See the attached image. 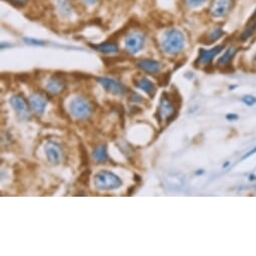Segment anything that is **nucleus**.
Masks as SVG:
<instances>
[{
	"mask_svg": "<svg viewBox=\"0 0 256 256\" xmlns=\"http://www.w3.org/2000/svg\"><path fill=\"white\" fill-rule=\"evenodd\" d=\"M30 106L38 114H42L44 112V110L46 108V104H48V98H46V96L42 94L40 92H36L34 94L30 96Z\"/></svg>",
	"mask_w": 256,
	"mask_h": 256,
	"instance_id": "obj_11",
	"label": "nucleus"
},
{
	"mask_svg": "<svg viewBox=\"0 0 256 256\" xmlns=\"http://www.w3.org/2000/svg\"><path fill=\"white\" fill-rule=\"evenodd\" d=\"M137 66L142 70L145 72H148L149 74H155L157 72H159L162 68V64L154 60H150V58H145V60H141L137 62Z\"/></svg>",
	"mask_w": 256,
	"mask_h": 256,
	"instance_id": "obj_12",
	"label": "nucleus"
},
{
	"mask_svg": "<svg viewBox=\"0 0 256 256\" xmlns=\"http://www.w3.org/2000/svg\"><path fill=\"white\" fill-rule=\"evenodd\" d=\"M242 102L247 106H253L256 102V98L252 96H244L242 98Z\"/></svg>",
	"mask_w": 256,
	"mask_h": 256,
	"instance_id": "obj_26",
	"label": "nucleus"
},
{
	"mask_svg": "<svg viewBox=\"0 0 256 256\" xmlns=\"http://www.w3.org/2000/svg\"><path fill=\"white\" fill-rule=\"evenodd\" d=\"M12 2H14L16 4H26L28 0H10Z\"/></svg>",
	"mask_w": 256,
	"mask_h": 256,
	"instance_id": "obj_32",
	"label": "nucleus"
},
{
	"mask_svg": "<svg viewBox=\"0 0 256 256\" xmlns=\"http://www.w3.org/2000/svg\"><path fill=\"white\" fill-rule=\"evenodd\" d=\"M256 18V10H255V12H254V14L252 16V20H255Z\"/></svg>",
	"mask_w": 256,
	"mask_h": 256,
	"instance_id": "obj_35",
	"label": "nucleus"
},
{
	"mask_svg": "<svg viewBox=\"0 0 256 256\" xmlns=\"http://www.w3.org/2000/svg\"><path fill=\"white\" fill-rule=\"evenodd\" d=\"M232 6V0H213L209 12L213 18L225 16Z\"/></svg>",
	"mask_w": 256,
	"mask_h": 256,
	"instance_id": "obj_7",
	"label": "nucleus"
},
{
	"mask_svg": "<svg viewBox=\"0 0 256 256\" xmlns=\"http://www.w3.org/2000/svg\"><path fill=\"white\" fill-rule=\"evenodd\" d=\"M126 50L132 54H136L141 52L145 44V34L140 32H134L126 38Z\"/></svg>",
	"mask_w": 256,
	"mask_h": 256,
	"instance_id": "obj_5",
	"label": "nucleus"
},
{
	"mask_svg": "<svg viewBox=\"0 0 256 256\" xmlns=\"http://www.w3.org/2000/svg\"><path fill=\"white\" fill-rule=\"evenodd\" d=\"M256 153V148H254V149H252L250 152H248L246 155H244L243 157H242V160H245L246 158H249L250 156H252L253 154H255Z\"/></svg>",
	"mask_w": 256,
	"mask_h": 256,
	"instance_id": "obj_29",
	"label": "nucleus"
},
{
	"mask_svg": "<svg viewBox=\"0 0 256 256\" xmlns=\"http://www.w3.org/2000/svg\"><path fill=\"white\" fill-rule=\"evenodd\" d=\"M134 180H136L137 182H141V177H140L139 175L135 174V175H134Z\"/></svg>",
	"mask_w": 256,
	"mask_h": 256,
	"instance_id": "obj_33",
	"label": "nucleus"
},
{
	"mask_svg": "<svg viewBox=\"0 0 256 256\" xmlns=\"http://www.w3.org/2000/svg\"><path fill=\"white\" fill-rule=\"evenodd\" d=\"M235 52H236V50H235L234 48H231V46H230V48L224 52V54L219 58V60H218V66H225V64H227L231 60V58L234 56Z\"/></svg>",
	"mask_w": 256,
	"mask_h": 256,
	"instance_id": "obj_18",
	"label": "nucleus"
},
{
	"mask_svg": "<svg viewBox=\"0 0 256 256\" xmlns=\"http://www.w3.org/2000/svg\"><path fill=\"white\" fill-rule=\"evenodd\" d=\"M90 169H86L84 172L80 173V175L78 176V182L80 184H82V186L84 187H88V183H90Z\"/></svg>",
	"mask_w": 256,
	"mask_h": 256,
	"instance_id": "obj_20",
	"label": "nucleus"
},
{
	"mask_svg": "<svg viewBox=\"0 0 256 256\" xmlns=\"http://www.w3.org/2000/svg\"><path fill=\"white\" fill-rule=\"evenodd\" d=\"M134 189H135V186H133L130 190H129V192H128V195H132L133 194V191H134Z\"/></svg>",
	"mask_w": 256,
	"mask_h": 256,
	"instance_id": "obj_34",
	"label": "nucleus"
},
{
	"mask_svg": "<svg viewBox=\"0 0 256 256\" xmlns=\"http://www.w3.org/2000/svg\"><path fill=\"white\" fill-rule=\"evenodd\" d=\"M58 8L60 14L64 16H68L72 14V6L68 4V0H58Z\"/></svg>",
	"mask_w": 256,
	"mask_h": 256,
	"instance_id": "obj_17",
	"label": "nucleus"
},
{
	"mask_svg": "<svg viewBox=\"0 0 256 256\" xmlns=\"http://www.w3.org/2000/svg\"><path fill=\"white\" fill-rule=\"evenodd\" d=\"M185 40L181 32L175 28L167 30L162 38L161 46L162 50L170 56H175L181 52L184 48Z\"/></svg>",
	"mask_w": 256,
	"mask_h": 256,
	"instance_id": "obj_1",
	"label": "nucleus"
},
{
	"mask_svg": "<svg viewBox=\"0 0 256 256\" xmlns=\"http://www.w3.org/2000/svg\"><path fill=\"white\" fill-rule=\"evenodd\" d=\"M78 152H80V158L82 166L86 167L88 165V155L86 148L82 144H80Z\"/></svg>",
	"mask_w": 256,
	"mask_h": 256,
	"instance_id": "obj_19",
	"label": "nucleus"
},
{
	"mask_svg": "<svg viewBox=\"0 0 256 256\" xmlns=\"http://www.w3.org/2000/svg\"><path fill=\"white\" fill-rule=\"evenodd\" d=\"M10 104L20 118H28L30 116V106L24 96H14L10 98Z\"/></svg>",
	"mask_w": 256,
	"mask_h": 256,
	"instance_id": "obj_8",
	"label": "nucleus"
},
{
	"mask_svg": "<svg viewBox=\"0 0 256 256\" xmlns=\"http://www.w3.org/2000/svg\"><path fill=\"white\" fill-rule=\"evenodd\" d=\"M134 84H135L137 88L143 90L147 94L150 96L151 98H154V96H155V94H156V90H156V86H155V84H154L151 80H149L147 78L142 76V78H138V80H134Z\"/></svg>",
	"mask_w": 256,
	"mask_h": 256,
	"instance_id": "obj_14",
	"label": "nucleus"
},
{
	"mask_svg": "<svg viewBox=\"0 0 256 256\" xmlns=\"http://www.w3.org/2000/svg\"><path fill=\"white\" fill-rule=\"evenodd\" d=\"M82 2L86 4H88V6H92V4H96L98 0H82Z\"/></svg>",
	"mask_w": 256,
	"mask_h": 256,
	"instance_id": "obj_31",
	"label": "nucleus"
},
{
	"mask_svg": "<svg viewBox=\"0 0 256 256\" xmlns=\"http://www.w3.org/2000/svg\"><path fill=\"white\" fill-rule=\"evenodd\" d=\"M223 46H215L214 48L212 50H204V48H201L200 50V52H199V58H198V62L202 64H208L212 62V60L218 56L222 50H223Z\"/></svg>",
	"mask_w": 256,
	"mask_h": 256,
	"instance_id": "obj_13",
	"label": "nucleus"
},
{
	"mask_svg": "<svg viewBox=\"0 0 256 256\" xmlns=\"http://www.w3.org/2000/svg\"><path fill=\"white\" fill-rule=\"evenodd\" d=\"M96 82L110 94L114 96H124L128 92L129 88L124 86L122 82L108 78H96Z\"/></svg>",
	"mask_w": 256,
	"mask_h": 256,
	"instance_id": "obj_6",
	"label": "nucleus"
},
{
	"mask_svg": "<svg viewBox=\"0 0 256 256\" xmlns=\"http://www.w3.org/2000/svg\"><path fill=\"white\" fill-rule=\"evenodd\" d=\"M72 114L78 120H86L92 114V106L84 98H74L70 104Z\"/></svg>",
	"mask_w": 256,
	"mask_h": 256,
	"instance_id": "obj_4",
	"label": "nucleus"
},
{
	"mask_svg": "<svg viewBox=\"0 0 256 256\" xmlns=\"http://www.w3.org/2000/svg\"><path fill=\"white\" fill-rule=\"evenodd\" d=\"M90 46L100 52H104V54H116L118 52V46L112 42H104L102 44H90Z\"/></svg>",
	"mask_w": 256,
	"mask_h": 256,
	"instance_id": "obj_15",
	"label": "nucleus"
},
{
	"mask_svg": "<svg viewBox=\"0 0 256 256\" xmlns=\"http://www.w3.org/2000/svg\"><path fill=\"white\" fill-rule=\"evenodd\" d=\"M222 36H223V32H222L220 28H216V30H212V32L209 34V36H208V38H209V40H210L209 42H213L219 40Z\"/></svg>",
	"mask_w": 256,
	"mask_h": 256,
	"instance_id": "obj_22",
	"label": "nucleus"
},
{
	"mask_svg": "<svg viewBox=\"0 0 256 256\" xmlns=\"http://www.w3.org/2000/svg\"><path fill=\"white\" fill-rule=\"evenodd\" d=\"M178 114V108L175 106V104H173L172 100L169 96V92H164L161 96V100H160V106L158 108V112H157V118L158 120L161 122L162 118L165 116L166 120L169 122H171L174 118H176Z\"/></svg>",
	"mask_w": 256,
	"mask_h": 256,
	"instance_id": "obj_3",
	"label": "nucleus"
},
{
	"mask_svg": "<svg viewBox=\"0 0 256 256\" xmlns=\"http://www.w3.org/2000/svg\"><path fill=\"white\" fill-rule=\"evenodd\" d=\"M94 186L100 190H114L122 186V182L118 176L110 171H100L94 175Z\"/></svg>",
	"mask_w": 256,
	"mask_h": 256,
	"instance_id": "obj_2",
	"label": "nucleus"
},
{
	"mask_svg": "<svg viewBox=\"0 0 256 256\" xmlns=\"http://www.w3.org/2000/svg\"><path fill=\"white\" fill-rule=\"evenodd\" d=\"M255 30H256V22L253 24H251V26H249L242 32V34H241V36H240V40H241L242 42H245L246 40H248V38L255 32Z\"/></svg>",
	"mask_w": 256,
	"mask_h": 256,
	"instance_id": "obj_21",
	"label": "nucleus"
},
{
	"mask_svg": "<svg viewBox=\"0 0 256 256\" xmlns=\"http://www.w3.org/2000/svg\"><path fill=\"white\" fill-rule=\"evenodd\" d=\"M169 80H170V74L169 72L163 74L162 76H160L158 78V84H159L160 86H166L169 84Z\"/></svg>",
	"mask_w": 256,
	"mask_h": 256,
	"instance_id": "obj_23",
	"label": "nucleus"
},
{
	"mask_svg": "<svg viewBox=\"0 0 256 256\" xmlns=\"http://www.w3.org/2000/svg\"><path fill=\"white\" fill-rule=\"evenodd\" d=\"M226 118L229 120H237L238 118V116L235 114H228L226 116Z\"/></svg>",
	"mask_w": 256,
	"mask_h": 256,
	"instance_id": "obj_30",
	"label": "nucleus"
},
{
	"mask_svg": "<svg viewBox=\"0 0 256 256\" xmlns=\"http://www.w3.org/2000/svg\"><path fill=\"white\" fill-rule=\"evenodd\" d=\"M129 100L130 102H135V104H137V102H143L144 100H143V98L140 96V94H138L137 92H132L131 94V96H129Z\"/></svg>",
	"mask_w": 256,
	"mask_h": 256,
	"instance_id": "obj_25",
	"label": "nucleus"
},
{
	"mask_svg": "<svg viewBox=\"0 0 256 256\" xmlns=\"http://www.w3.org/2000/svg\"><path fill=\"white\" fill-rule=\"evenodd\" d=\"M44 150H46V158L50 163H52V165H58L60 163L62 153V148L58 144L54 142H48L46 145Z\"/></svg>",
	"mask_w": 256,
	"mask_h": 256,
	"instance_id": "obj_10",
	"label": "nucleus"
},
{
	"mask_svg": "<svg viewBox=\"0 0 256 256\" xmlns=\"http://www.w3.org/2000/svg\"><path fill=\"white\" fill-rule=\"evenodd\" d=\"M26 44H34V46H44V42H42V40H32V38H26L24 40Z\"/></svg>",
	"mask_w": 256,
	"mask_h": 256,
	"instance_id": "obj_27",
	"label": "nucleus"
},
{
	"mask_svg": "<svg viewBox=\"0 0 256 256\" xmlns=\"http://www.w3.org/2000/svg\"><path fill=\"white\" fill-rule=\"evenodd\" d=\"M92 157L96 161V163H106L108 160L106 145H104V144L98 145L94 150Z\"/></svg>",
	"mask_w": 256,
	"mask_h": 256,
	"instance_id": "obj_16",
	"label": "nucleus"
},
{
	"mask_svg": "<svg viewBox=\"0 0 256 256\" xmlns=\"http://www.w3.org/2000/svg\"><path fill=\"white\" fill-rule=\"evenodd\" d=\"M16 78L18 82H26L28 80H30V76L26 74H20V76H16Z\"/></svg>",
	"mask_w": 256,
	"mask_h": 256,
	"instance_id": "obj_28",
	"label": "nucleus"
},
{
	"mask_svg": "<svg viewBox=\"0 0 256 256\" xmlns=\"http://www.w3.org/2000/svg\"><path fill=\"white\" fill-rule=\"evenodd\" d=\"M66 86V82L62 74H54L48 80L46 84V90L52 94H58L64 90Z\"/></svg>",
	"mask_w": 256,
	"mask_h": 256,
	"instance_id": "obj_9",
	"label": "nucleus"
},
{
	"mask_svg": "<svg viewBox=\"0 0 256 256\" xmlns=\"http://www.w3.org/2000/svg\"><path fill=\"white\" fill-rule=\"evenodd\" d=\"M207 0H185L186 4L189 8H198L201 6L202 4H204Z\"/></svg>",
	"mask_w": 256,
	"mask_h": 256,
	"instance_id": "obj_24",
	"label": "nucleus"
}]
</instances>
